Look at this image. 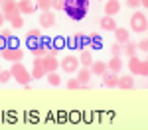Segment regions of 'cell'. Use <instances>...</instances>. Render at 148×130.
<instances>
[{
	"instance_id": "7402d4cb",
	"label": "cell",
	"mask_w": 148,
	"mask_h": 130,
	"mask_svg": "<svg viewBox=\"0 0 148 130\" xmlns=\"http://www.w3.org/2000/svg\"><path fill=\"white\" fill-rule=\"evenodd\" d=\"M47 49H49L47 39H42V46H38L36 49H32V55H34V57H46V55H47Z\"/></svg>"
},
{
	"instance_id": "484cf974",
	"label": "cell",
	"mask_w": 148,
	"mask_h": 130,
	"mask_svg": "<svg viewBox=\"0 0 148 130\" xmlns=\"http://www.w3.org/2000/svg\"><path fill=\"white\" fill-rule=\"evenodd\" d=\"M134 51H136V44H134V42H126L125 46H123V53H126L128 57H132Z\"/></svg>"
},
{
	"instance_id": "7a4b0ae2",
	"label": "cell",
	"mask_w": 148,
	"mask_h": 130,
	"mask_svg": "<svg viewBox=\"0 0 148 130\" xmlns=\"http://www.w3.org/2000/svg\"><path fill=\"white\" fill-rule=\"evenodd\" d=\"M10 73H12V79H14V81H18L20 85H24V87H28L30 81H32L30 71L26 69L24 65H20V63H14V65L10 67Z\"/></svg>"
},
{
	"instance_id": "4316f807",
	"label": "cell",
	"mask_w": 148,
	"mask_h": 130,
	"mask_svg": "<svg viewBox=\"0 0 148 130\" xmlns=\"http://www.w3.org/2000/svg\"><path fill=\"white\" fill-rule=\"evenodd\" d=\"M101 46H103V39L99 35H89V47L91 49H101Z\"/></svg>"
},
{
	"instance_id": "9c48e42d",
	"label": "cell",
	"mask_w": 148,
	"mask_h": 130,
	"mask_svg": "<svg viewBox=\"0 0 148 130\" xmlns=\"http://www.w3.org/2000/svg\"><path fill=\"white\" fill-rule=\"evenodd\" d=\"M26 42H28V47L30 49H36L38 46H42V34H40V30H30Z\"/></svg>"
},
{
	"instance_id": "836d02e7",
	"label": "cell",
	"mask_w": 148,
	"mask_h": 130,
	"mask_svg": "<svg viewBox=\"0 0 148 130\" xmlns=\"http://www.w3.org/2000/svg\"><path fill=\"white\" fill-rule=\"evenodd\" d=\"M136 49H142L144 53L148 51V39H146V37H142V39H140V42L136 44Z\"/></svg>"
},
{
	"instance_id": "3957f363",
	"label": "cell",
	"mask_w": 148,
	"mask_h": 130,
	"mask_svg": "<svg viewBox=\"0 0 148 130\" xmlns=\"http://www.w3.org/2000/svg\"><path fill=\"white\" fill-rule=\"evenodd\" d=\"M130 28L136 32V34H144L148 30V18L144 12H134L130 16Z\"/></svg>"
},
{
	"instance_id": "d4e9b609",
	"label": "cell",
	"mask_w": 148,
	"mask_h": 130,
	"mask_svg": "<svg viewBox=\"0 0 148 130\" xmlns=\"http://www.w3.org/2000/svg\"><path fill=\"white\" fill-rule=\"evenodd\" d=\"M30 75H32V79H36V81H38V79H44V77H46L47 71L44 69V67H34V69L30 71Z\"/></svg>"
},
{
	"instance_id": "f1b7e54d",
	"label": "cell",
	"mask_w": 148,
	"mask_h": 130,
	"mask_svg": "<svg viewBox=\"0 0 148 130\" xmlns=\"http://www.w3.org/2000/svg\"><path fill=\"white\" fill-rule=\"evenodd\" d=\"M111 53H113V57H121V53H123V46H121V44H113Z\"/></svg>"
},
{
	"instance_id": "f35d334b",
	"label": "cell",
	"mask_w": 148,
	"mask_h": 130,
	"mask_svg": "<svg viewBox=\"0 0 148 130\" xmlns=\"http://www.w3.org/2000/svg\"><path fill=\"white\" fill-rule=\"evenodd\" d=\"M140 6H144V10L148 8V0H140Z\"/></svg>"
},
{
	"instance_id": "b9f144b4",
	"label": "cell",
	"mask_w": 148,
	"mask_h": 130,
	"mask_svg": "<svg viewBox=\"0 0 148 130\" xmlns=\"http://www.w3.org/2000/svg\"><path fill=\"white\" fill-rule=\"evenodd\" d=\"M0 71H2V69H0Z\"/></svg>"
},
{
	"instance_id": "60d3db41",
	"label": "cell",
	"mask_w": 148,
	"mask_h": 130,
	"mask_svg": "<svg viewBox=\"0 0 148 130\" xmlns=\"http://www.w3.org/2000/svg\"><path fill=\"white\" fill-rule=\"evenodd\" d=\"M2 2H4V0H0V6H2Z\"/></svg>"
},
{
	"instance_id": "8fae6325",
	"label": "cell",
	"mask_w": 148,
	"mask_h": 130,
	"mask_svg": "<svg viewBox=\"0 0 148 130\" xmlns=\"http://www.w3.org/2000/svg\"><path fill=\"white\" fill-rule=\"evenodd\" d=\"M116 83H119V77H116V73H111V71H107V73L103 75V85H105L107 89H114V87H116Z\"/></svg>"
},
{
	"instance_id": "9a60e30c",
	"label": "cell",
	"mask_w": 148,
	"mask_h": 130,
	"mask_svg": "<svg viewBox=\"0 0 148 130\" xmlns=\"http://www.w3.org/2000/svg\"><path fill=\"white\" fill-rule=\"evenodd\" d=\"M56 24V16L51 14V12H42V16H40V26L42 28H51Z\"/></svg>"
},
{
	"instance_id": "1f68e13d",
	"label": "cell",
	"mask_w": 148,
	"mask_h": 130,
	"mask_svg": "<svg viewBox=\"0 0 148 130\" xmlns=\"http://www.w3.org/2000/svg\"><path fill=\"white\" fill-rule=\"evenodd\" d=\"M67 89H71V91H75V89H81V83L77 81V79H69V81H67Z\"/></svg>"
},
{
	"instance_id": "5bb4252c",
	"label": "cell",
	"mask_w": 148,
	"mask_h": 130,
	"mask_svg": "<svg viewBox=\"0 0 148 130\" xmlns=\"http://www.w3.org/2000/svg\"><path fill=\"white\" fill-rule=\"evenodd\" d=\"M89 71H91V75H99V77H103V75L107 73V63H103V61H93L91 67H89Z\"/></svg>"
},
{
	"instance_id": "d6a6232c",
	"label": "cell",
	"mask_w": 148,
	"mask_h": 130,
	"mask_svg": "<svg viewBox=\"0 0 148 130\" xmlns=\"http://www.w3.org/2000/svg\"><path fill=\"white\" fill-rule=\"evenodd\" d=\"M10 79H12L10 71H0V83H8Z\"/></svg>"
},
{
	"instance_id": "83f0119b",
	"label": "cell",
	"mask_w": 148,
	"mask_h": 130,
	"mask_svg": "<svg viewBox=\"0 0 148 130\" xmlns=\"http://www.w3.org/2000/svg\"><path fill=\"white\" fill-rule=\"evenodd\" d=\"M36 6H38L42 12H49V8H51V0H38Z\"/></svg>"
},
{
	"instance_id": "d6986e66",
	"label": "cell",
	"mask_w": 148,
	"mask_h": 130,
	"mask_svg": "<svg viewBox=\"0 0 148 130\" xmlns=\"http://www.w3.org/2000/svg\"><path fill=\"white\" fill-rule=\"evenodd\" d=\"M123 69V59L121 57H111V61L107 63V71H111V73H121Z\"/></svg>"
},
{
	"instance_id": "603a6c76",
	"label": "cell",
	"mask_w": 148,
	"mask_h": 130,
	"mask_svg": "<svg viewBox=\"0 0 148 130\" xmlns=\"http://www.w3.org/2000/svg\"><path fill=\"white\" fill-rule=\"evenodd\" d=\"M79 63H81V67H91V63H93V55H91V51H81V55L79 57Z\"/></svg>"
},
{
	"instance_id": "cb8c5ba5",
	"label": "cell",
	"mask_w": 148,
	"mask_h": 130,
	"mask_svg": "<svg viewBox=\"0 0 148 130\" xmlns=\"http://www.w3.org/2000/svg\"><path fill=\"white\" fill-rule=\"evenodd\" d=\"M46 77H47V83H49L51 87H59V85H61V77L57 75V71H53V73H47Z\"/></svg>"
},
{
	"instance_id": "4fadbf2b",
	"label": "cell",
	"mask_w": 148,
	"mask_h": 130,
	"mask_svg": "<svg viewBox=\"0 0 148 130\" xmlns=\"http://www.w3.org/2000/svg\"><path fill=\"white\" fill-rule=\"evenodd\" d=\"M8 22L12 24V28H22L24 26V18L20 12H12V14H8V16H4Z\"/></svg>"
},
{
	"instance_id": "ffe728a7",
	"label": "cell",
	"mask_w": 148,
	"mask_h": 130,
	"mask_svg": "<svg viewBox=\"0 0 148 130\" xmlns=\"http://www.w3.org/2000/svg\"><path fill=\"white\" fill-rule=\"evenodd\" d=\"M114 37H116V44H121V46H125L126 42H130L126 28H116V30H114Z\"/></svg>"
},
{
	"instance_id": "e0dca14e",
	"label": "cell",
	"mask_w": 148,
	"mask_h": 130,
	"mask_svg": "<svg viewBox=\"0 0 148 130\" xmlns=\"http://www.w3.org/2000/svg\"><path fill=\"white\" fill-rule=\"evenodd\" d=\"M91 71H89V67H79L77 69V81L81 83V85H87V83L91 81Z\"/></svg>"
},
{
	"instance_id": "ab89813d",
	"label": "cell",
	"mask_w": 148,
	"mask_h": 130,
	"mask_svg": "<svg viewBox=\"0 0 148 130\" xmlns=\"http://www.w3.org/2000/svg\"><path fill=\"white\" fill-rule=\"evenodd\" d=\"M4 20H6V18H4V14L0 12V28H2V24H4Z\"/></svg>"
},
{
	"instance_id": "7c38bea8",
	"label": "cell",
	"mask_w": 148,
	"mask_h": 130,
	"mask_svg": "<svg viewBox=\"0 0 148 130\" xmlns=\"http://www.w3.org/2000/svg\"><path fill=\"white\" fill-rule=\"evenodd\" d=\"M119 10H121V2H119V0H109V2L105 4V14L111 16V18H113L114 14H119Z\"/></svg>"
},
{
	"instance_id": "52a82bcc",
	"label": "cell",
	"mask_w": 148,
	"mask_h": 130,
	"mask_svg": "<svg viewBox=\"0 0 148 130\" xmlns=\"http://www.w3.org/2000/svg\"><path fill=\"white\" fill-rule=\"evenodd\" d=\"M59 67L65 71V73H75L79 69V59L75 55H65V57L59 61Z\"/></svg>"
},
{
	"instance_id": "d590c367",
	"label": "cell",
	"mask_w": 148,
	"mask_h": 130,
	"mask_svg": "<svg viewBox=\"0 0 148 130\" xmlns=\"http://www.w3.org/2000/svg\"><path fill=\"white\" fill-rule=\"evenodd\" d=\"M126 4H128L130 8H138V6H140V0H126Z\"/></svg>"
},
{
	"instance_id": "e575fe53",
	"label": "cell",
	"mask_w": 148,
	"mask_h": 130,
	"mask_svg": "<svg viewBox=\"0 0 148 130\" xmlns=\"http://www.w3.org/2000/svg\"><path fill=\"white\" fill-rule=\"evenodd\" d=\"M57 51H59V49H57V47L49 46V49H47V55H49V57H56V55H57Z\"/></svg>"
},
{
	"instance_id": "4dcf8cb0",
	"label": "cell",
	"mask_w": 148,
	"mask_h": 130,
	"mask_svg": "<svg viewBox=\"0 0 148 130\" xmlns=\"http://www.w3.org/2000/svg\"><path fill=\"white\" fill-rule=\"evenodd\" d=\"M65 6V0H51V8L53 10H63Z\"/></svg>"
},
{
	"instance_id": "277c9868",
	"label": "cell",
	"mask_w": 148,
	"mask_h": 130,
	"mask_svg": "<svg viewBox=\"0 0 148 130\" xmlns=\"http://www.w3.org/2000/svg\"><path fill=\"white\" fill-rule=\"evenodd\" d=\"M128 69L132 75H142V77H146L148 75V61L144 59H138L136 55H132V57H128Z\"/></svg>"
},
{
	"instance_id": "30bf717a",
	"label": "cell",
	"mask_w": 148,
	"mask_h": 130,
	"mask_svg": "<svg viewBox=\"0 0 148 130\" xmlns=\"http://www.w3.org/2000/svg\"><path fill=\"white\" fill-rule=\"evenodd\" d=\"M99 28H101L103 32H114L119 26H116V20H114V18L105 16V18H101V22H99Z\"/></svg>"
},
{
	"instance_id": "ba28073f",
	"label": "cell",
	"mask_w": 148,
	"mask_h": 130,
	"mask_svg": "<svg viewBox=\"0 0 148 130\" xmlns=\"http://www.w3.org/2000/svg\"><path fill=\"white\" fill-rule=\"evenodd\" d=\"M36 8H38V6H36L32 0H20V2H18V12H20L22 16H30V14H34Z\"/></svg>"
},
{
	"instance_id": "5b68a950",
	"label": "cell",
	"mask_w": 148,
	"mask_h": 130,
	"mask_svg": "<svg viewBox=\"0 0 148 130\" xmlns=\"http://www.w3.org/2000/svg\"><path fill=\"white\" fill-rule=\"evenodd\" d=\"M24 57V51L18 46H6L2 49V59L10 61V63H20Z\"/></svg>"
},
{
	"instance_id": "2e32d148",
	"label": "cell",
	"mask_w": 148,
	"mask_h": 130,
	"mask_svg": "<svg viewBox=\"0 0 148 130\" xmlns=\"http://www.w3.org/2000/svg\"><path fill=\"white\" fill-rule=\"evenodd\" d=\"M44 69H46L47 73H53V71L59 69V61H57L56 57H49V55H46V57H44Z\"/></svg>"
},
{
	"instance_id": "8992f818",
	"label": "cell",
	"mask_w": 148,
	"mask_h": 130,
	"mask_svg": "<svg viewBox=\"0 0 148 130\" xmlns=\"http://www.w3.org/2000/svg\"><path fill=\"white\" fill-rule=\"evenodd\" d=\"M67 46H69V49H85V47H89V35L73 34L67 39Z\"/></svg>"
},
{
	"instance_id": "74e56055",
	"label": "cell",
	"mask_w": 148,
	"mask_h": 130,
	"mask_svg": "<svg viewBox=\"0 0 148 130\" xmlns=\"http://www.w3.org/2000/svg\"><path fill=\"white\" fill-rule=\"evenodd\" d=\"M61 46H63V39H56V44H53V47H57V49H59Z\"/></svg>"
},
{
	"instance_id": "ac0fdd59",
	"label": "cell",
	"mask_w": 148,
	"mask_h": 130,
	"mask_svg": "<svg viewBox=\"0 0 148 130\" xmlns=\"http://www.w3.org/2000/svg\"><path fill=\"white\" fill-rule=\"evenodd\" d=\"M0 12H2L4 16H8V14H12V12H18V2H16V0H4Z\"/></svg>"
},
{
	"instance_id": "f546056e",
	"label": "cell",
	"mask_w": 148,
	"mask_h": 130,
	"mask_svg": "<svg viewBox=\"0 0 148 130\" xmlns=\"http://www.w3.org/2000/svg\"><path fill=\"white\" fill-rule=\"evenodd\" d=\"M0 37H2V39H6V42H10V39H12V30H10V28H2Z\"/></svg>"
},
{
	"instance_id": "6da1fadb",
	"label": "cell",
	"mask_w": 148,
	"mask_h": 130,
	"mask_svg": "<svg viewBox=\"0 0 148 130\" xmlns=\"http://www.w3.org/2000/svg\"><path fill=\"white\" fill-rule=\"evenodd\" d=\"M87 10H89V0H65L63 6V12L75 22L83 20L87 16Z\"/></svg>"
},
{
	"instance_id": "44dd1931",
	"label": "cell",
	"mask_w": 148,
	"mask_h": 130,
	"mask_svg": "<svg viewBox=\"0 0 148 130\" xmlns=\"http://www.w3.org/2000/svg\"><path fill=\"white\" fill-rule=\"evenodd\" d=\"M116 87H121V89H132L134 87V79H132V75H123V77H119V83H116Z\"/></svg>"
},
{
	"instance_id": "8d00e7d4",
	"label": "cell",
	"mask_w": 148,
	"mask_h": 130,
	"mask_svg": "<svg viewBox=\"0 0 148 130\" xmlns=\"http://www.w3.org/2000/svg\"><path fill=\"white\" fill-rule=\"evenodd\" d=\"M8 46V42H6V39H2V37H0V51H2V49H4V47Z\"/></svg>"
}]
</instances>
